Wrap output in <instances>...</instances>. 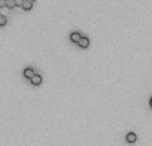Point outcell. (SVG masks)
I'll return each mask as SVG.
<instances>
[{
	"label": "cell",
	"instance_id": "1",
	"mask_svg": "<svg viewBox=\"0 0 152 146\" xmlns=\"http://www.w3.org/2000/svg\"><path fill=\"white\" fill-rule=\"evenodd\" d=\"M23 75H24L26 78H30V79H31V78L35 75V71H34L32 67H26V69L23 70Z\"/></svg>",
	"mask_w": 152,
	"mask_h": 146
},
{
	"label": "cell",
	"instance_id": "2",
	"mask_svg": "<svg viewBox=\"0 0 152 146\" xmlns=\"http://www.w3.org/2000/svg\"><path fill=\"white\" fill-rule=\"evenodd\" d=\"M81 38H82V35L79 34L78 31H73L70 34V39H71V42H74V43H78L79 40H81Z\"/></svg>",
	"mask_w": 152,
	"mask_h": 146
},
{
	"label": "cell",
	"instance_id": "3",
	"mask_svg": "<svg viewBox=\"0 0 152 146\" xmlns=\"http://www.w3.org/2000/svg\"><path fill=\"white\" fill-rule=\"evenodd\" d=\"M30 80H31V83H32V84L38 86V84L42 83V75H40V74H35V75H34V77H32Z\"/></svg>",
	"mask_w": 152,
	"mask_h": 146
},
{
	"label": "cell",
	"instance_id": "4",
	"mask_svg": "<svg viewBox=\"0 0 152 146\" xmlns=\"http://www.w3.org/2000/svg\"><path fill=\"white\" fill-rule=\"evenodd\" d=\"M136 139H137V136H136L133 131H129L127 134V142L133 143V142H136Z\"/></svg>",
	"mask_w": 152,
	"mask_h": 146
},
{
	"label": "cell",
	"instance_id": "5",
	"mask_svg": "<svg viewBox=\"0 0 152 146\" xmlns=\"http://www.w3.org/2000/svg\"><path fill=\"white\" fill-rule=\"evenodd\" d=\"M78 44H79V47H82V48H86L89 46V39L86 38V36H82L81 40L78 42Z\"/></svg>",
	"mask_w": 152,
	"mask_h": 146
},
{
	"label": "cell",
	"instance_id": "6",
	"mask_svg": "<svg viewBox=\"0 0 152 146\" xmlns=\"http://www.w3.org/2000/svg\"><path fill=\"white\" fill-rule=\"evenodd\" d=\"M22 8H23V10H26V11L31 10V8H32V3H31V1H29V0H24V3H23Z\"/></svg>",
	"mask_w": 152,
	"mask_h": 146
},
{
	"label": "cell",
	"instance_id": "7",
	"mask_svg": "<svg viewBox=\"0 0 152 146\" xmlns=\"http://www.w3.org/2000/svg\"><path fill=\"white\" fill-rule=\"evenodd\" d=\"M16 4H15V0H7V4H6V7L8 8H14Z\"/></svg>",
	"mask_w": 152,
	"mask_h": 146
},
{
	"label": "cell",
	"instance_id": "8",
	"mask_svg": "<svg viewBox=\"0 0 152 146\" xmlns=\"http://www.w3.org/2000/svg\"><path fill=\"white\" fill-rule=\"evenodd\" d=\"M6 23H7V17L4 15H0V26H4Z\"/></svg>",
	"mask_w": 152,
	"mask_h": 146
},
{
	"label": "cell",
	"instance_id": "9",
	"mask_svg": "<svg viewBox=\"0 0 152 146\" xmlns=\"http://www.w3.org/2000/svg\"><path fill=\"white\" fill-rule=\"evenodd\" d=\"M23 3H24V0H15V4H16V6H19V7H22V6H23Z\"/></svg>",
	"mask_w": 152,
	"mask_h": 146
},
{
	"label": "cell",
	"instance_id": "10",
	"mask_svg": "<svg viewBox=\"0 0 152 146\" xmlns=\"http://www.w3.org/2000/svg\"><path fill=\"white\" fill-rule=\"evenodd\" d=\"M6 4H7V0H0V8L6 7Z\"/></svg>",
	"mask_w": 152,
	"mask_h": 146
},
{
	"label": "cell",
	"instance_id": "11",
	"mask_svg": "<svg viewBox=\"0 0 152 146\" xmlns=\"http://www.w3.org/2000/svg\"><path fill=\"white\" fill-rule=\"evenodd\" d=\"M149 106L152 107V97H151V99H149Z\"/></svg>",
	"mask_w": 152,
	"mask_h": 146
},
{
	"label": "cell",
	"instance_id": "12",
	"mask_svg": "<svg viewBox=\"0 0 152 146\" xmlns=\"http://www.w3.org/2000/svg\"><path fill=\"white\" fill-rule=\"evenodd\" d=\"M29 1H31V3H34V1H35V0H29Z\"/></svg>",
	"mask_w": 152,
	"mask_h": 146
}]
</instances>
